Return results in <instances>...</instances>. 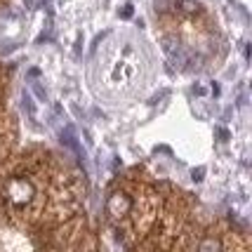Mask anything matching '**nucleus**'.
Wrapping results in <instances>:
<instances>
[{"mask_svg":"<svg viewBox=\"0 0 252 252\" xmlns=\"http://www.w3.org/2000/svg\"><path fill=\"white\" fill-rule=\"evenodd\" d=\"M198 252H221L220 238H203L198 245Z\"/></svg>","mask_w":252,"mask_h":252,"instance_id":"3","label":"nucleus"},{"mask_svg":"<svg viewBox=\"0 0 252 252\" xmlns=\"http://www.w3.org/2000/svg\"><path fill=\"white\" fill-rule=\"evenodd\" d=\"M106 210H109L111 217H116V220H123L127 212L132 210V198L125 193V191H116V193H111L109 203H106Z\"/></svg>","mask_w":252,"mask_h":252,"instance_id":"2","label":"nucleus"},{"mask_svg":"<svg viewBox=\"0 0 252 252\" xmlns=\"http://www.w3.org/2000/svg\"><path fill=\"white\" fill-rule=\"evenodd\" d=\"M35 196V187H33L31 179H26V177H12L10 182H7V187H5V198L10 200L14 208H24V205H29Z\"/></svg>","mask_w":252,"mask_h":252,"instance_id":"1","label":"nucleus"}]
</instances>
